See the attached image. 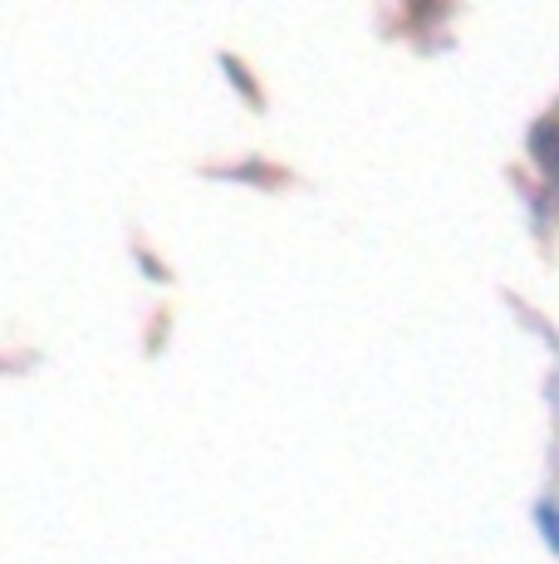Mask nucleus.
I'll return each mask as SVG.
<instances>
[{
    "label": "nucleus",
    "mask_w": 559,
    "mask_h": 564,
    "mask_svg": "<svg viewBox=\"0 0 559 564\" xmlns=\"http://www.w3.org/2000/svg\"><path fill=\"white\" fill-rule=\"evenodd\" d=\"M535 530H540L545 545L559 555V506L555 501H535Z\"/></svg>",
    "instance_id": "nucleus-1"
},
{
    "label": "nucleus",
    "mask_w": 559,
    "mask_h": 564,
    "mask_svg": "<svg viewBox=\"0 0 559 564\" xmlns=\"http://www.w3.org/2000/svg\"><path fill=\"white\" fill-rule=\"evenodd\" d=\"M221 69L231 74V84L245 94V99H251V104H261V89H255V84H251V74H245V64L235 59V54H221Z\"/></svg>",
    "instance_id": "nucleus-2"
}]
</instances>
